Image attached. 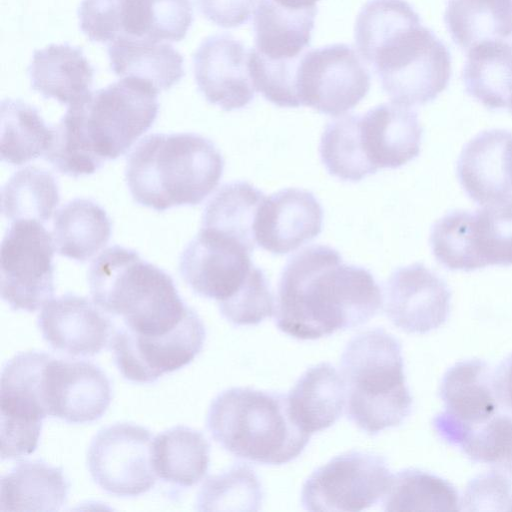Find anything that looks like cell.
<instances>
[{
    "mask_svg": "<svg viewBox=\"0 0 512 512\" xmlns=\"http://www.w3.org/2000/svg\"><path fill=\"white\" fill-rule=\"evenodd\" d=\"M371 76L355 50L331 44L305 51L297 69L301 105L340 116L352 110L369 92Z\"/></svg>",
    "mask_w": 512,
    "mask_h": 512,
    "instance_id": "obj_11",
    "label": "cell"
},
{
    "mask_svg": "<svg viewBox=\"0 0 512 512\" xmlns=\"http://www.w3.org/2000/svg\"><path fill=\"white\" fill-rule=\"evenodd\" d=\"M430 244L436 260L449 270L479 269L472 246V212L455 210L432 227Z\"/></svg>",
    "mask_w": 512,
    "mask_h": 512,
    "instance_id": "obj_41",
    "label": "cell"
},
{
    "mask_svg": "<svg viewBox=\"0 0 512 512\" xmlns=\"http://www.w3.org/2000/svg\"><path fill=\"white\" fill-rule=\"evenodd\" d=\"M418 20L419 15L405 0H369L358 14L354 30L361 58L368 63L382 43Z\"/></svg>",
    "mask_w": 512,
    "mask_h": 512,
    "instance_id": "obj_40",
    "label": "cell"
},
{
    "mask_svg": "<svg viewBox=\"0 0 512 512\" xmlns=\"http://www.w3.org/2000/svg\"><path fill=\"white\" fill-rule=\"evenodd\" d=\"M60 201L54 175L43 168L27 166L17 171L1 189L2 215L14 222H47Z\"/></svg>",
    "mask_w": 512,
    "mask_h": 512,
    "instance_id": "obj_34",
    "label": "cell"
},
{
    "mask_svg": "<svg viewBox=\"0 0 512 512\" xmlns=\"http://www.w3.org/2000/svg\"><path fill=\"white\" fill-rule=\"evenodd\" d=\"M52 356L41 351L16 354L3 367L0 383L1 459L32 454L42 421L49 416L44 399L45 367Z\"/></svg>",
    "mask_w": 512,
    "mask_h": 512,
    "instance_id": "obj_8",
    "label": "cell"
},
{
    "mask_svg": "<svg viewBox=\"0 0 512 512\" xmlns=\"http://www.w3.org/2000/svg\"><path fill=\"white\" fill-rule=\"evenodd\" d=\"M190 0H125L123 35L156 42H178L192 23Z\"/></svg>",
    "mask_w": 512,
    "mask_h": 512,
    "instance_id": "obj_35",
    "label": "cell"
},
{
    "mask_svg": "<svg viewBox=\"0 0 512 512\" xmlns=\"http://www.w3.org/2000/svg\"><path fill=\"white\" fill-rule=\"evenodd\" d=\"M210 445L204 435L187 426L159 433L152 442V464L156 476L179 487H192L207 473Z\"/></svg>",
    "mask_w": 512,
    "mask_h": 512,
    "instance_id": "obj_28",
    "label": "cell"
},
{
    "mask_svg": "<svg viewBox=\"0 0 512 512\" xmlns=\"http://www.w3.org/2000/svg\"><path fill=\"white\" fill-rule=\"evenodd\" d=\"M317 7L289 8L259 0L253 18L255 49L270 60L299 58L311 41Z\"/></svg>",
    "mask_w": 512,
    "mask_h": 512,
    "instance_id": "obj_24",
    "label": "cell"
},
{
    "mask_svg": "<svg viewBox=\"0 0 512 512\" xmlns=\"http://www.w3.org/2000/svg\"><path fill=\"white\" fill-rule=\"evenodd\" d=\"M112 223L106 211L90 199L75 198L56 211L55 248L61 256L85 262L109 241Z\"/></svg>",
    "mask_w": 512,
    "mask_h": 512,
    "instance_id": "obj_29",
    "label": "cell"
},
{
    "mask_svg": "<svg viewBox=\"0 0 512 512\" xmlns=\"http://www.w3.org/2000/svg\"><path fill=\"white\" fill-rule=\"evenodd\" d=\"M423 129L417 113L397 103H383L360 117L364 152L376 169L399 168L420 153Z\"/></svg>",
    "mask_w": 512,
    "mask_h": 512,
    "instance_id": "obj_20",
    "label": "cell"
},
{
    "mask_svg": "<svg viewBox=\"0 0 512 512\" xmlns=\"http://www.w3.org/2000/svg\"><path fill=\"white\" fill-rule=\"evenodd\" d=\"M382 305L367 269L344 264L329 246L313 245L290 257L281 273L275 323L295 339L315 340L365 324Z\"/></svg>",
    "mask_w": 512,
    "mask_h": 512,
    "instance_id": "obj_1",
    "label": "cell"
},
{
    "mask_svg": "<svg viewBox=\"0 0 512 512\" xmlns=\"http://www.w3.org/2000/svg\"><path fill=\"white\" fill-rule=\"evenodd\" d=\"M510 510H512V505H511V508H510Z\"/></svg>",
    "mask_w": 512,
    "mask_h": 512,
    "instance_id": "obj_50",
    "label": "cell"
},
{
    "mask_svg": "<svg viewBox=\"0 0 512 512\" xmlns=\"http://www.w3.org/2000/svg\"><path fill=\"white\" fill-rule=\"evenodd\" d=\"M43 339L56 351L90 357L109 344L111 318L94 302L72 293L47 302L38 317Z\"/></svg>",
    "mask_w": 512,
    "mask_h": 512,
    "instance_id": "obj_19",
    "label": "cell"
},
{
    "mask_svg": "<svg viewBox=\"0 0 512 512\" xmlns=\"http://www.w3.org/2000/svg\"><path fill=\"white\" fill-rule=\"evenodd\" d=\"M252 253L239 240L202 227L183 250L179 272L195 294L220 304L234 297L249 280L256 267Z\"/></svg>",
    "mask_w": 512,
    "mask_h": 512,
    "instance_id": "obj_14",
    "label": "cell"
},
{
    "mask_svg": "<svg viewBox=\"0 0 512 512\" xmlns=\"http://www.w3.org/2000/svg\"><path fill=\"white\" fill-rule=\"evenodd\" d=\"M262 500L263 489L254 470L246 463H236L206 479L197 495L196 509L258 511Z\"/></svg>",
    "mask_w": 512,
    "mask_h": 512,
    "instance_id": "obj_38",
    "label": "cell"
},
{
    "mask_svg": "<svg viewBox=\"0 0 512 512\" xmlns=\"http://www.w3.org/2000/svg\"><path fill=\"white\" fill-rule=\"evenodd\" d=\"M159 92L152 83L136 77L90 91L69 105L53 126V139L44 158L71 177L95 173L106 160L125 154L153 125Z\"/></svg>",
    "mask_w": 512,
    "mask_h": 512,
    "instance_id": "obj_2",
    "label": "cell"
},
{
    "mask_svg": "<svg viewBox=\"0 0 512 512\" xmlns=\"http://www.w3.org/2000/svg\"><path fill=\"white\" fill-rule=\"evenodd\" d=\"M278 4L289 8H307L315 6L319 0H274Z\"/></svg>",
    "mask_w": 512,
    "mask_h": 512,
    "instance_id": "obj_48",
    "label": "cell"
},
{
    "mask_svg": "<svg viewBox=\"0 0 512 512\" xmlns=\"http://www.w3.org/2000/svg\"><path fill=\"white\" fill-rule=\"evenodd\" d=\"M218 305L222 316L235 326L257 325L271 317L276 307L267 277L258 267L234 297Z\"/></svg>",
    "mask_w": 512,
    "mask_h": 512,
    "instance_id": "obj_43",
    "label": "cell"
},
{
    "mask_svg": "<svg viewBox=\"0 0 512 512\" xmlns=\"http://www.w3.org/2000/svg\"><path fill=\"white\" fill-rule=\"evenodd\" d=\"M445 412L472 427L485 423L497 410L493 374L479 359L455 363L444 374L439 390Z\"/></svg>",
    "mask_w": 512,
    "mask_h": 512,
    "instance_id": "obj_26",
    "label": "cell"
},
{
    "mask_svg": "<svg viewBox=\"0 0 512 512\" xmlns=\"http://www.w3.org/2000/svg\"><path fill=\"white\" fill-rule=\"evenodd\" d=\"M245 45L229 34L202 41L194 54V76L205 99L225 111L244 108L255 96Z\"/></svg>",
    "mask_w": 512,
    "mask_h": 512,
    "instance_id": "obj_17",
    "label": "cell"
},
{
    "mask_svg": "<svg viewBox=\"0 0 512 512\" xmlns=\"http://www.w3.org/2000/svg\"><path fill=\"white\" fill-rule=\"evenodd\" d=\"M459 447L471 460L512 476V417L493 416L471 428Z\"/></svg>",
    "mask_w": 512,
    "mask_h": 512,
    "instance_id": "obj_42",
    "label": "cell"
},
{
    "mask_svg": "<svg viewBox=\"0 0 512 512\" xmlns=\"http://www.w3.org/2000/svg\"><path fill=\"white\" fill-rule=\"evenodd\" d=\"M392 476L384 457L352 450L335 456L308 477L301 503L309 511H362L385 496Z\"/></svg>",
    "mask_w": 512,
    "mask_h": 512,
    "instance_id": "obj_10",
    "label": "cell"
},
{
    "mask_svg": "<svg viewBox=\"0 0 512 512\" xmlns=\"http://www.w3.org/2000/svg\"><path fill=\"white\" fill-rule=\"evenodd\" d=\"M200 12L214 24L235 28L251 17L259 0H196Z\"/></svg>",
    "mask_w": 512,
    "mask_h": 512,
    "instance_id": "obj_46",
    "label": "cell"
},
{
    "mask_svg": "<svg viewBox=\"0 0 512 512\" xmlns=\"http://www.w3.org/2000/svg\"><path fill=\"white\" fill-rule=\"evenodd\" d=\"M323 209L315 195L299 188H285L266 196L254 223L256 244L283 255L296 250L322 231Z\"/></svg>",
    "mask_w": 512,
    "mask_h": 512,
    "instance_id": "obj_18",
    "label": "cell"
},
{
    "mask_svg": "<svg viewBox=\"0 0 512 512\" xmlns=\"http://www.w3.org/2000/svg\"><path fill=\"white\" fill-rule=\"evenodd\" d=\"M462 79L466 92L490 109L512 103V46L487 41L468 50Z\"/></svg>",
    "mask_w": 512,
    "mask_h": 512,
    "instance_id": "obj_30",
    "label": "cell"
},
{
    "mask_svg": "<svg viewBox=\"0 0 512 512\" xmlns=\"http://www.w3.org/2000/svg\"><path fill=\"white\" fill-rule=\"evenodd\" d=\"M43 391L48 415L67 423L100 419L112 400L108 377L86 361L51 357L44 370Z\"/></svg>",
    "mask_w": 512,
    "mask_h": 512,
    "instance_id": "obj_16",
    "label": "cell"
},
{
    "mask_svg": "<svg viewBox=\"0 0 512 512\" xmlns=\"http://www.w3.org/2000/svg\"><path fill=\"white\" fill-rule=\"evenodd\" d=\"M360 117L339 116L326 125L321 136V161L330 175L343 181L358 182L377 172L362 146Z\"/></svg>",
    "mask_w": 512,
    "mask_h": 512,
    "instance_id": "obj_37",
    "label": "cell"
},
{
    "mask_svg": "<svg viewBox=\"0 0 512 512\" xmlns=\"http://www.w3.org/2000/svg\"><path fill=\"white\" fill-rule=\"evenodd\" d=\"M444 21L454 43L468 51L512 35V0H449Z\"/></svg>",
    "mask_w": 512,
    "mask_h": 512,
    "instance_id": "obj_31",
    "label": "cell"
},
{
    "mask_svg": "<svg viewBox=\"0 0 512 512\" xmlns=\"http://www.w3.org/2000/svg\"><path fill=\"white\" fill-rule=\"evenodd\" d=\"M511 137L512 133L503 129L482 131L465 144L459 155V182L481 206L512 196L507 160Z\"/></svg>",
    "mask_w": 512,
    "mask_h": 512,
    "instance_id": "obj_21",
    "label": "cell"
},
{
    "mask_svg": "<svg viewBox=\"0 0 512 512\" xmlns=\"http://www.w3.org/2000/svg\"><path fill=\"white\" fill-rule=\"evenodd\" d=\"M70 482L62 468L42 460L21 461L1 477L0 510L59 511L66 503Z\"/></svg>",
    "mask_w": 512,
    "mask_h": 512,
    "instance_id": "obj_25",
    "label": "cell"
},
{
    "mask_svg": "<svg viewBox=\"0 0 512 512\" xmlns=\"http://www.w3.org/2000/svg\"><path fill=\"white\" fill-rule=\"evenodd\" d=\"M125 0H82L78 16L81 31L89 40L111 43L123 35Z\"/></svg>",
    "mask_w": 512,
    "mask_h": 512,
    "instance_id": "obj_44",
    "label": "cell"
},
{
    "mask_svg": "<svg viewBox=\"0 0 512 512\" xmlns=\"http://www.w3.org/2000/svg\"><path fill=\"white\" fill-rule=\"evenodd\" d=\"M493 384L498 401L512 411V354L499 365L493 374Z\"/></svg>",
    "mask_w": 512,
    "mask_h": 512,
    "instance_id": "obj_47",
    "label": "cell"
},
{
    "mask_svg": "<svg viewBox=\"0 0 512 512\" xmlns=\"http://www.w3.org/2000/svg\"><path fill=\"white\" fill-rule=\"evenodd\" d=\"M266 195L247 181L223 185L207 203L202 227L229 235L254 251V223Z\"/></svg>",
    "mask_w": 512,
    "mask_h": 512,
    "instance_id": "obj_33",
    "label": "cell"
},
{
    "mask_svg": "<svg viewBox=\"0 0 512 512\" xmlns=\"http://www.w3.org/2000/svg\"><path fill=\"white\" fill-rule=\"evenodd\" d=\"M346 415L359 429L376 435L399 426L411 413L400 342L383 328L354 336L341 355Z\"/></svg>",
    "mask_w": 512,
    "mask_h": 512,
    "instance_id": "obj_6",
    "label": "cell"
},
{
    "mask_svg": "<svg viewBox=\"0 0 512 512\" xmlns=\"http://www.w3.org/2000/svg\"><path fill=\"white\" fill-rule=\"evenodd\" d=\"M507 160H508V172H509V179H510V184H511V187H512V137L509 141V144H508V157H507Z\"/></svg>",
    "mask_w": 512,
    "mask_h": 512,
    "instance_id": "obj_49",
    "label": "cell"
},
{
    "mask_svg": "<svg viewBox=\"0 0 512 512\" xmlns=\"http://www.w3.org/2000/svg\"><path fill=\"white\" fill-rule=\"evenodd\" d=\"M286 398L293 423L312 435L340 418L346 404V387L336 368L323 362L307 369Z\"/></svg>",
    "mask_w": 512,
    "mask_h": 512,
    "instance_id": "obj_22",
    "label": "cell"
},
{
    "mask_svg": "<svg viewBox=\"0 0 512 512\" xmlns=\"http://www.w3.org/2000/svg\"><path fill=\"white\" fill-rule=\"evenodd\" d=\"M93 302L118 317L130 333L163 336L188 316L187 306L173 279L132 249L114 245L93 260L88 272Z\"/></svg>",
    "mask_w": 512,
    "mask_h": 512,
    "instance_id": "obj_4",
    "label": "cell"
},
{
    "mask_svg": "<svg viewBox=\"0 0 512 512\" xmlns=\"http://www.w3.org/2000/svg\"><path fill=\"white\" fill-rule=\"evenodd\" d=\"M512 505L511 482L498 470L478 475L467 485L461 510L503 511Z\"/></svg>",
    "mask_w": 512,
    "mask_h": 512,
    "instance_id": "obj_45",
    "label": "cell"
},
{
    "mask_svg": "<svg viewBox=\"0 0 512 512\" xmlns=\"http://www.w3.org/2000/svg\"><path fill=\"white\" fill-rule=\"evenodd\" d=\"M1 115V160L22 165L45 155L53 139L38 109L19 99H4Z\"/></svg>",
    "mask_w": 512,
    "mask_h": 512,
    "instance_id": "obj_32",
    "label": "cell"
},
{
    "mask_svg": "<svg viewBox=\"0 0 512 512\" xmlns=\"http://www.w3.org/2000/svg\"><path fill=\"white\" fill-rule=\"evenodd\" d=\"M224 159L196 133H154L127 159L125 178L134 201L156 211L200 204L219 184Z\"/></svg>",
    "mask_w": 512,
    "mask_h": 512,
    "instance_id": "obj_3",
    "label": "cell"
},
{
    "mask_svg": "<svg viewBox=\"0 0 512 512\" xmlns=\"http://www.w3.org/2000/svg\"><path fill=\"white\" fill-rule=\"evenodd\" d=\"M150 430L132 423L102 428L87 451V466L94 482L118 497H135L156 483Z\"/></svg>",
    "mask_w": 512,
    "mask_h": 512,
    "instance_id": "obj_12",
    "label": "cell"
},
{
    "mask_svg": "<svg viewBox=\"0 0 512 512\" xmlns=\"http://www.w3.org/2000/svg\"><path fill=\"white\" fill-rule=\"evenodd\" d=\"M450 304L446 282L422 263L397 268L385 286L384 311L407 333L425 334L442 326Z\"/></svg>",
    "mask_w": 512,
    "mask_h": 512,
    "instance_id": "obj_15",
    "label": "cell"
},
{
    "mask_svg": "<svg viewBox=\"0 0 512 512\" xmlns=\"http://www.w3.org/2000/svg\"><path fill=\"white\" fill-rule=\"evenodd\" d=\"M206 426L226 451L264 465L296 459L311 437L291 420L286 395L250 387L218 394L209 406Z\"/></svg>",
    "mask_w": 512,
    "mask_h": 512,
    "instance_id": "obj_5",
    "label": "cell"
},
{
    "mask_svg": "<svg viewBox=\"0 0 512 512\" xmlns=\"http://www.w3.org/2000/svg\"><path fill=\"white\" fill-rule=\"evenodd\" d=\"M472 246L479 268L512 265V196L472 212Z\"/></svg>",
    "mask_w": 512,
    "mask_h": 512,
    "instance_id": "obj_39",
    "label": "cell"
},
{
    "mask_svg": "<svg viewBox=\"0 0 512 512\" xmlns=\"http://www.w3.org/2000/svg\"><path fill=\"white\" fill-rule=\"evenodd\" d=\"M55 244L42 223L14 221L0 250L1 297L13 310L34 312L54 295Z\"/></svg>",
    "mask_w": 512,
    "mask_h": 512,
    "instance_id": "obj_9",
    "label": "cell"
},
{
    "mask_svg": "<svg viewBox=\"0 0 512 512\" xmlns=\"http://www.w3.org/2000/svg\"><path fill=\"white\" fill-rule=\"evenodd\" d=\"M29 77L43 97L71 105L91 91L94 69L80 48L50 44L34 51Z\"/></svg>",
    "mask_w": 512,
    "mask_h": 512,
    "instance_id": "obj_23",
    "label": "cell"
},
{
    "mask_svg": "<svg viewBox=\"0 0 512 512\" xmlns=\"http://www.w3.org/2000/svg\"><path fill=\"white\" fill-rule=\"evenodd\" d=\"M383 510L392 511H458L456 489L434 474L408 468L392 476L383 497Z\"/></svg>",
    "mask_w": 512,
    "mask_h": 512,
    "instance_id": "obj_36",
    "label": "cell"
},
{
    "mask_svg": "<svg viewBox=\"0 0 512 512\" xmlns=\"http://www.w3.org/2000/svg\"><path fill=\"white\" fill-rule=\"evenodd\" d=\"M205 339L204 323L192 309L166 335L141 337L120 326L114 327L109 344L122 376L134 383L148 384L191 363L202 351Z\"/></svg>",
    "mask_w": 512,
    "mask_h": 512,
    "instance_id": "obj_13",
    "label": "cell"
},
{
    "mask_svg": "<svg viewBox=\"0 0 512 512\" xmlns=\"http://www.w3.org/2000/svg\"><path fill=\"white\" fill-rule=\"evenodd\" d=\"M108 57L114 74L146 80L159 91L170 89L184 75L183 57L168 43L122 35L109 43Z\"/></svg>",
    "mask_w": 512,
    "mask_h": 512,
    "instance_id": "obj_27",
    "label": "cell"
},
{
    "mask_svg": "<svg viewBox=\"0 0 512 512\" xmlns=\"http://www.w3.org/2000/svg\"><path fill=\"white\" fill-rule=\"evenodd\" d=\"M368 64L391 101L408 107L433 101L451 77L448 48L421 21L387 39Z\"/></svg>",
    "mask_w": 512,
    "mask_h": 512,
    "instance_id": "obj_7",
    "label": "cell"
}]
</instances>
